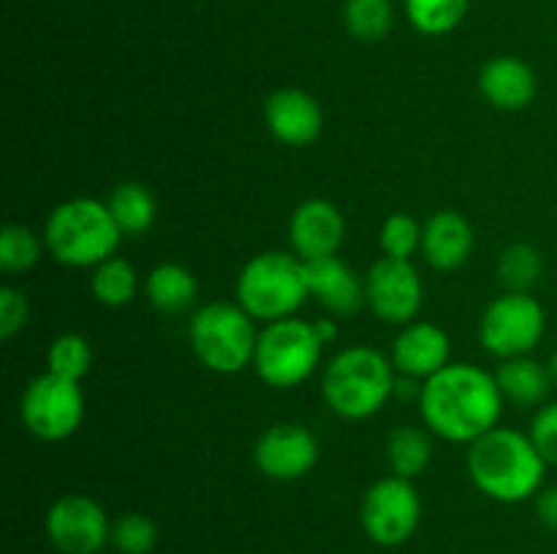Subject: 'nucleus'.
<instances>
[{
  "label": "nucleus",
  "mask_w": 557,
  "mask_h": 554,
  "mask_svg": "<svg viewBox=\"0 0 557 554\" xmlns=\"http://www.w3.org/2000/svg\"><path fill=\"white\" fill-rule=\"evenodd\" d=\"M397 369L389 356L370 345L343 348L330 358L321 378V396L346 421L373 418L395 396Z\"/></svg>",
  "instance_id": "nucleus-3"
},
{
  "label": "nucleus",
  "mask_w": 557,
  "mask_h": 554,
  "mask_svg": "<svg viewBox=\"0 0 557 554\" xmlns=\"http://www.w3.org/2000/svg\"><path fill=\"white\" fill-rule=\"evenodd\" d=\"M264 123L272 139L283 147H308L324 130V112L310 92L277 87L264 101Z\"/></svg>",
  "instance_id": "nucleus-15"
},
{
  "label": "nucleus",
  "mask_w": 557,
  "mask_h": 554,
  "mask_svg": "<svg viewBox=\"0 0 557 554\" xmlns=\"http://www.w3.org/2000/svg\"><path fill=\"white\" fill-rule=\"evenodd\" d=\"M364 299L370 313L389 326H406L417 320L422 310L424 286L413 261L381 255L364 272Z\"/></svg>",
  "instance_id": "nucleus-12"
},
{
  "label": "nucleus",
  "mask_w": 557,
  "mask_h": 554,
  "mask_svg": "<svg viewBox=\"0 0 557 554\" xmlns=\"http://www.w3.org/2000/svg\"><path fill=\"white\" fill-rule=\"evenodd\" d=\"M468 476L484 498L515 505L542 492L547 462L520 429L495 427L468 445Z\"/></svg>",
  "instance_id": "nucleus-2"
},
{
  "label": "nucleus",
  "mask_w": 557,
  "mask_h": 554,
  "mask_svg": "<svg viewBox=\"0 0 557 554\" xmlns=\"http://www.w3.org/2000/svg\"><path fill=\"white\" fill-rule=\"evenodd\" d=\"M92 367V348L90 340L79 331H65L58 335L47 348V369L63 378L79 380L90 373Z\"/></svg>",
  "instance_id": "nucleus-29"
},
{
  "label": "nucleus",
  "mask_w": 557,
  "mask_h": 554,
  "mask_svg": "<svg viewBox=\"0 0 557 554\" xmlns=\"http://www.w3.org/2000/svg\"><path fill=\"white\" fill-rule=\"evenodd\" d=\"M315 324V331H319V337L324 340V345H330V342L337 340V324L332 318H319L313 320Z\"/></svg>",
  "instance_id": "nucleus-35"
},
{
  "label": "nucleus",
  "mask_w": 557,
  "mask_h": 554,
  "mask_svg": "<svg viewBox=\"0 0 557 554\" xmlns=\"http://www.w3.org/2000/svg\"><path fill=\"white\" fill-rule=\"evenodd\" d=\"M158 543V527L145 514H123L112 521V546L120 554H150Z\"/></svg>",
  "instance_id": "nucleus-31"
},
{
  "label": "nucleus",
  "mask_w": 557,
  "mask_h": 554,
  "mask_svg": "<svg viewBox=\"0 0 557 554\" xmlns=\"http://www.w3.org/2000/svg\"><path fill=\"white\" fill-rule=\"evenodd\" d=\"M123 239L107 201L76 199L60 201L44 226V244L58 264L71 269H92L117 253Z\"/></svg>",
  "instance_id": "nucleus-4"
},
{
  "label": "nucleus",
  "mask_w": 557,
  "mask_h": 554,
  "mask_svg": "<svg viewBox=\"0 0 557 554\" xmlns=\"http://www.w3.org/2000/svg\"><path fill=\"white\" fill-rule=\"evenodd\" d=\"M107 206L109 212H112L114 223H117L123 237H141V234H147L158 215V204L152 190L147 188L145 182H136V179L114 185V188L109 190Z\"/></svg>",
  "instance_id": "nucleus-22"
},
{
  "label": "nucleus",
  "mask_w": 557,
  "mask_h": 554,
  "mask_svg": "<svg viewBox=\"0 0 557 554\" xmlns=\"http://www.w3.org/2000/svg\"><path fill=\"white\" fill-rule=\"evenodd\" d=\"M141 291H145L147 302H150L158 313L177 315L196 304V297H199V280H196V275L188 266L174 264V261H163V264L152 266V269L147 272L145 282H141Z\"/></svg>",
  "instance_id": "nucleus-21"
},
{
  "label": "nucleus",
  "mask_w": 557,
  "mask_h": 554,
  "mask_svg": "<svg viewBox=\"0 0 557 554\" xmlns=\"http://www.w3.org/2000/svg\"><path fill=\"white\" fill-rule=\"evenodd\" d=\"M237 304L261 324L297 315L308 293L305 261L283 250H267L245 261L234 286Z\"/></svg>",
  "instance_id": "nucleus-5"
},
{
  "label": "nucleus",
  "mask_w": 557,
  "mask_h": 554,
  "mask_svg": "<svg viewBox=\"0 0 557 554\" xmlns=\"http://www.w3.org/2000/svg\"><path fill=\"white\" fill-rule=\"evenodd\" d=\"M305 275H308V293L330 315L348 318V315H357L368 304V299H364V277H359L337 255L310 261V264H305Z\"/></svg>",
  "instance_id": "nucleus-17"
},
{
  "label": "nucleus",
  "mask_w": 557,
  "mask_h": 554,
  "mask_svg": "<svg viewBox=\"0 0 557 554\" xmlns=\"http://www.w3.org/2000/svg\"><path fill=\"white\" fill-rule=\"evenodd\" d=\"M188 342L201 367L218 375H234L253 367L259 329L237 302H210L190 315Z\"/></svg>",
  "instance_id": "nucleus-6"
},
{
  "label": "nucleus",
  "mask_w": 557,
  "mask_h": 554,
  "mask_svg": "<svg viewBox=\"0 0 557 554\" xmlns=\"http://www.w3.org/2000/svg\"><path fill=\"white\" fill-rule=\"evenodd\" d=\"M359 521L364 536L379 546H403L411 541L422 521V498L413 481L400 476L379 478L364 492L359 505Z\"/></svg>",
  "instance_id": "nucleus-10"
},
{
  "label": "nucleus",
  "mask_w": 557,
  "mask_h": 554,
  "mask_svg": "<svg viewBox=\"0 0 557 554\" xmlns=\"http://www.w3.org/2000/svg\"><path fill=\"white\" fill-rule=\"evenodd\" d=\"M319 462V438L299 421H277L253 443V465L270 481H299Z\"/></svg>",
  "instance_id": "nucleus-13"
},
{
  "label": "nucleus",
  "mask_w": 557,
  "mask_h": 554,
  "mask_svg": "<svg viewBox=\"0 0 557 554\" xmlns=\"http://www.w3.org/2000/svg\"><path fill=\"white\" fill-rule=\"evenodd\" d=\"M343 25L357 41H384L395 25V5L392 0H346L343 3Z\"/></svg>",
  "instance_id": "nucleus-25"
},
{
  "label": "nucleus",
  "mask_w": 557,
  "mask_h": 554,
  "mask_svg": "<svg viewBox=\"0 0 557 554\" xmlns=\"http://www.w3.org/2000/svg\"><path fill=\"white\" fill-rule=\"evenodd\" d=\"M20 418L33 438L44 443L69 440L85 421V391L79 380L41 373L25 386L20 400Z\"/></svg>",
  "instance_id": "nucleus-8"
},
{
  "label": "nucleus",
  "mask_w": 557,
  "mask_h": 554,
  "mask_svg": "<svg viewBox=\"0 0 557 554\" xmlns=\"http://www.w3.org/2000/svg\"><path fill=\"white\" fill-rule=\"evenodd\" d=\"M44 250H47L44 239L22 223H5L3 231H0V266L9 275L33 269Z\"/></svg>",
  "instance_id": "nucleus-28"
},
{
  "label": "nucleus",
  "mask_w": 557,
  "mask_h": 554,
  "mask_svg": "<svg viewBox=\"0 0 557 554\" xmlns=\"http://www.w3.org/2000/svg\"><path fill=\"white\" fill-rule=\"evenodd\" d=\"M547 367H549V378H553V386L557 389V351L553 353V356H549Z\"/></svg>",
  "instance_id": "nucleus-36"
},
{
  "label": "nucleus",
  "mask_w": 557,
  "mask_h": 554,
  "mask_svg": "<svg viewBox=\"0 0 557 554\" xmlns=\"http://www.w3.org/2000/svg\"><path fill=\"white\" fill-rule=\"evenodd\" d=\"M430 435H433L430 429L411 427V424L392 429V435L386 438V462H389L395 476L413 481L428 470L430 462H433V438Z\"/></svg>",
  "instance_id": "nucleus-23"
},
{
  "label": "nucleus",
  "mask_w": 557,
  "mask_h": 554,
  "mask_svg": "<svg viewBox=\"0 0 557 554\" xmlns=\"http://www.w3.org/2000/svg\"><path fill=\"white\" fill-rule=\"evenodd\" d=\"M90 291L96 297V302L103 304V307H125V304L134 302L136 291H139L136 266L131 261L120 259V255L101 261L98 266H92Z\"/></svg>",
  "instance_id": "nucleus-24"
},
{
  "label": "nucleus",
  "mask_w": 557,
  "mask_h": 554,
  "mask_svg": "<svg viewBox=\"0 0 557 554\" xmlns=\"http://www.w3.org/2000/svg\"><path fill=\"white\" fill-rule=\"evenodd\" d=\"M479 90L490 106L500 112H522L533 103L539 92L536 74L531 65L515 54L490 58L479 71Z\"/></svg>",
  "instance_id": "nucleus-19"
},
{
  "label": "nucleus",
  "mask_w": 557,
  "mask_h": 554,
  "mask_svg": "<svg viewBox=\"0 0 557 554\" xmlns=\"http://www.w3.org/2000/svg\"><path fill=\"white\" fill-rule=\"evenodd\" d=\"M379 244L381 253L389 255V259L411 261L413 253L422 248V223L413 221L406 212H395L381 223Z\"/></svg>",
  "instance_id": "nucleus-30"
},
{
  "label": "nucleus",
  "mask_w": 557,
  "mask_h": 554,
  "mask_svg": "<svg viewBox=\"0 0 557 554\" xmlns=\"http://www.w3.org/2000/svg\"><path fill=\"white\" fill-rule=\"evenodd\" d=\"M392 364L397 375L428 380L438 369L451 364V340L433 320H411L400 326L395 342H392Z\"/></svg>",
  "instance_id": "nucleus-16"
},
{
  "label": "nucleus",
  "mask_w": 557,
  "mask_h": 554,
  "mask_svg": "<svg viewBox=\"0 0 557 554\" xmlns=\"http://www.w3.org/2000/svg\"><path fill=\"white\" fill-rule=\"evenodd\" d=\"M321 356H324V340L315 331L313 320L292 315L261 326L253 369L272 389H297L319 369Z\"/></svg>",
  "instance_id": "nucleus-7"
},
{
  "label": "nucleus",
  "mask_w": 557,
  "mask_h": 554,
  "mask_svg": "<svg viewBox=\"0 0 557 554\" xmlns=\"http://www.w3.org/2000/svg\"><path fill=\"white\" fill-rule=\"evenodd\" d=\"M49 543L60 554H98L112 541V525L98 500L90 494H63L44 516Z\"/></svg>",
  "instance_id": "nucleus-11"
},
{
  "label": "nucleus",
  "mask_w": 557,
  "mask_h": 554,
  "mask_svg": "<svg viewBox=\"0 0 557 554\" xmlns=\"http://www.w3.org/2000/svg\"><path fill=\"white\" fill-rule=\"evenodd\" d=\"M531 440L547 465H557V402H547L531 421Z\"/></svg>",
  "instance_id": "nucleus-33"
},
{
  "label": "nucleus",
  "mask_w": 557,
  "mask_h": 554,
  "mask_svg": "<svg viewBox=\"0 0 557 554\" xmlns=\"http://www.w3.org/2000/svg\"><path fill=\"white\" fill-rule=\"evenodd\" d=\"M544 272V259L539 253V248H533L531 242H515L498 255V266H495V275L498 282L506 291H522L531 293V288L536 286L539 277Z\"/></svg>",
  "instance_id": "nucleus-26"
},
{
  "label": "nucleus",
  "mask_w": 557,
  "mask_h": 554,
  "mask_svg": "<svg viewBox=\"0 0 557 554\" xmlns=\"http://www.w3.org/2000/svg\"><path fill=\"white\" fill-rule=\"evenodd\" d=\"M495 375L471 362H451L422 383L419 413L435 438L471 445L500 424L504 413Z\"/></svg>",
  "instance_id": "nucleus-1"
},
{
  "label": "nucleus",
  "mask_w": 557,
  "mask_h": 554,
  "mask_svg": "<svg viewBox=\"0 0 557 554\" xmlns=\"http://www.w3.org/2000/svg\"><path fill=\"white\" fill-rule=\"evenodd\" d=\"M406 16L422 36H446L457 30L471 0H406Z\"/></svg>",
  "instance_id": "nucleus-27"
},
{
  "label": "nucleus",
  "mask_w": 557,
  "mask_h": 554,
  "mask_svg": "<svg viewBox=\"0 0 557 554\" xmlns=\"http://www.w3.org/2000/svg\"><path fill=\"white\" fill-rule=\"evenodd\" d=\"M27 318H30V304L25 293L14 286L0 288V340H14L25 329Z\"/></svg>",
  "instance_id": "nucleus-32"
},
{
  "label": "nucleus",
  "mask_w": 557,
  "mask_h": 554,
  "mask_svg": "<svg viewBox=\"0 0 557 554\" xmlns=\"http://www.w3.org/2000/svg\"><path fill=\"white\" fill-rule=\"evenodd\" d=\"M288 242L305 264L332 259L346 242V217L326 199L302 201L288 221Z\"/></svg>",
  "instance_id": "nucleus-14"
},
{
  "label": "nucleus",
  "mask_w": 557,
  "mask_h": 554,
  "mask_svg": "<svg viewBox=\"0 0 557 554\" xmlns=\"http://www.w3.org/2000/svg\"><path fill=\"white\" fill-rule=\"evenodd\" d=\"M476 234L468 217L457 210H438L422 223V255L433 269L455 272L468 264Z\"/></svg>",
  "instance_id": "nucleus-18"
},
{
  "label": "nucleus",
  "mask_w": 557,
  "mask_h": 554,
  "mask_svg": "<svg viewBox=\"0 0 557 554\" xmlns=\"http://www.w3.org/2000/svg\"><path fill=\"white\" fill-rule=\"evenodd\" d=\"M493 375L504 402L517 407H542L549 391L555 389L549 367L533 356L504 358Z\"/></svg>",
  "instance_id": "nucleus-20"
},
{
  "label": "nucleus",
  "mask_w": 557,
  "mask_h": 554,
  "mask_svg": "<svg viewBox=\"0 0 557 554\" xmlns=\"http://www.w3.org/2000/svg\"><path fill=\"white\" fill-rule=\"evenodd\" d=\"M536 516L547 530L557 532V487H547L536 494Z\"/></svg>",
  "instance_id": "nucleus-34"
},
{
  "label": "nucleus",
  "mask_w": 557,
  "mask_h": 554,
  "mask_svg": "<svg viewBox=\"0 0 557 554\" xmlns=\"http://www.w3.org/2000/svg\"><path fill=\"white\" fill-rule=\"evenodd\" d=\"M547 331V313L533 293L506 291L484 307L479 340L495 358L531 356Z\"/></svg>",
  "instance_id": "nucleus-9"
}]
</instances>
